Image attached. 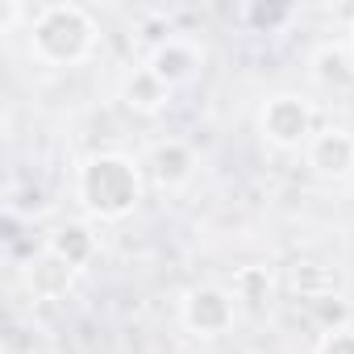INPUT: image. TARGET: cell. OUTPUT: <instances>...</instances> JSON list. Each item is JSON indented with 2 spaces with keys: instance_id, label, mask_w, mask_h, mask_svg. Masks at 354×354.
<instances>
[{
  "instance_id": "obj_17",
  "label": "cell",
  "mask_w": 354,
  "mask_h": 354,
  "mask_svg": "<svg viewBox=\"0 0 354 354\" xmlns=\"http://www.w3.org/2000/svg\"><path fill=\"white\" fill-rule=\"evenodd\" d=\"M313 354H354V321L342 329H325L313 342Z\"/></svg>"
},
{
  "instance_id": "obj_13",
  "label": "cell",
  "mask_w": 354,
  "mask_h": 354,
  "mask_svg": "<svg viewBox=\"0 0 354 354\" xmlns=\"http://www.w3.org/2000/svg\"><path fill=\"white\" fill-rule=\"evenodd\" d=\"M292 288H296V296L308 304V300H317V296H333L337 275H329V271L317 267V263H300V267H292Z\"/></svg>"
},
{
  "instance_id": "obj_4",
  "label": "cell",
  "mask_w": 354,
  "mask_h": 354,
  "mask_svg": "<svg viewBox=\"0 0 354 354\" xmlns=\"http://www.w3.org/2000/svg\"><path fill=\"white\" fill-rule=\"evenodd\" d=\"M180 325L192 337H225L238 325V300L225 283H196L180 296Z\"/></svg>"
},
{
  "instance_id": "obj_11",
  "label": "cell",
  "mask_w": 354,
  "mask_h": 354,
  "mask_svg": "<svg viewBox=\"0 0 354 354\" xmlns=\"http://www.w3.org/2000/svg\"><path fill=\"white\" fill-rule=\"evenodd\" d=\"M46 250H55L67 267H75V271H88L96 259H100V234L88 225V221H59L50 234H46V242H42Z\"/></svg>"
},
{
  "instance_id": "obj_2",
  "label": "cell",
  "mask_w": 354,
  "mask_h": 354,
  "mask_svg": "<svg viewBox=\"0 0 354 354\" xmlns=\"http://www.w3.org/2000/svg\"><path fill=\"white\" fill-rule=\"evenodd\" d=\"M26 50L46 71H71L96 59L100 50V21L88 5L75 0H55V5H34Z\"/></svg>"
},
{
  "instance_id": "obj_1",
  "label": "cell",
  "mask_w": 354,
  "mask_h": 354,
  "mask_svg": "<svg viewBox=\"0 0 354 354\" xmlns=\"http://www.w3.org/2000/svg\"><path fill=\"white\" fill-rule=\"evenodd\" d=\"M75 205L104 225L129 221L146 196V167L121 150H92L75 167Z\"/></svg>"
},
{
  "instance_id": "obj_18",
  "label": "cell",
  "mask_w": 354,
  "mask_h": 354,
  "mask_svg": "<svg viewBox=\"0 0 354 354\" xmlns=\"http://www.w3.org/2000/svg\"><path fill=\"white\" fill-rule=\"evenodd\" d=\"M346 46L354 50V17H350V26H346Z\"/></svg>"
},
{
  "instance_id": "obj_16",
  "label": "cell",
  "mask_w": 354,
  "mask_h": 354,
  "mask_svg": "<svg viewBox=\"0 0 354 354\" xmlns=\"http://www.w3.org/2000/svg\"><path fill=\"white\" fill-rule=\"evenodd\" d=\"M296 17V9L292 5H246L242 9V21L250 26H259V30H275V26H283V21H292Z\"/></svg>"
},
{
  "instance_id": "obj_10",
  "label": "cell",
  "mask_w": 354,
  "mask_h": 354,
  "mask_svg": "<svg viewBox=\"0 0 354 354\" xmlns=\"http://www.w3.org/2000/svg\"><path fill=\"white\" fill-rule=\"evenodd\" d=\"M308 75L321 92L329 96H350L354 92V50L346 42H325L308 59Z\"/></svg>"
},
{
  "instance_id": "obj_5",
  "label": "cell",
  "mask_w": 354,
  "mask_h": 354,
  "mask_svg": "<svg viewBox=\"0 0 354 354\" xmlns=\"http://www.w3.org/2000/svg\"><path fill=\"white\" fill-rule=\"evenodd\" d=\"M171 92H180V88H188V84H196L201 80V71H205V46L196 42V38H188V34H162L154 46H150V55L142 59Z\"/></svg>"
},
{
  "instance_id": "obj_3",
  "label": "cell",
  "mask_w": 354,
  "mask_h": 354,
  "mask_svg": "<svg viewBox=\"0 0 354 354\" xmlns=\"http://www.w3.org/2000/svg\"><path fill=\"white\" fill-rule=\"evenodd\" d=\"M317 129H321L317 125V109L300 92H275L259 109V138L271 150H279V154H296V150L304 154V146L313 142Z\"/></svg>"
},
{
  "instance_id": "obj_8",
  "label": "cell",
  "mask_w": 354,
  "mask_h": 354,
  "mask_svg": "<svg viewBox=\"0 0 354 354\" xmlns=\"http://www.w3.org/2000/svg\"><path fill=\"white\" fill-rule=\"evenodd\" d=\"M75 279H80V271L75 267H67L55 250H38L30 263H26V292L38 300V304H55V300H63L71 288H75Z\"/></svg>"
},
{
  "instance_id": "obj_12",
  "label": "cell",
  "mask_w": 354,
  "mask_h": 354,
  "mask_svg": "<svg viewBox=\"0 0 354 354\" xmlns=\"http://www.w3.org/2000/svg\"><path fill=\"white\" fill-rule=\"evenodd\" d=\"M225 288L234 292L238 308L246 313H267L271 300H275V275L267 263H246V267H234V275L225 279Z\"/></svg>"
},
{
  "instance_id": "obj_7",
  "label": "cell",
  "mask_w": 354,
  "mask_h": 354,
  "mask_svg": "<svg viewBox=\"0 0 354 354\" xmlns=\"http://www.w3.org/2000/svg\"><path fill=\"white\" fill-rule=\"evenodd\" d=\"M201 171V158H196V146L184 142V138H162L150 146L146 154V180L158 188V192H184Z\"/></svg>"
},
{
  "instance_id": "obj_14",
  "label": "cell",
  "mask_w": 354,
  "mask_h": 354,
  "mask_svg": "<svg viewBox=\"0 0 354 354\" xmlns=\"http://www.w3.org/2000/svg\"><path fill=\"white\" fill-rule=\"evenodd\" d=\"M308 317H313V325L325 333V329H342V325H350V304L333 292V296H317V300H308Z\"/></svg>"
},
{
  "instance_id": "obj_6",
  "label": "cell",
  "mask_w": 354,
  "mask_h": 354,
  "mask_svg": "<svg viewBox=\"0 0 354 354\" xmlns=\"http://www.w3.org/2000/svg\"><path fill=\"white\" fill-rule=\"evenodd\" d=\"M304 167L317 175V180H329V184L354 180V129L321 125L313 133V142L304 146Z\"/></svg>"
},
{
  "instance_id": "obj_9",
  "label": "cell",
  "mask_w": 354,
  "mask_h": 354,
  "mask_svg": "<svg viewBox=\"0 0 354 354\" xmlns=\"http://www.w3.org/2000/svg\"><path fill=\"white\" fill-rule=\"evenodd\" d=\"M171 96H175V92H171L146 63L129 67V71L121 75V88H117V100H121L133 117H158V113H167Z\"/></svg>"
},
{
  "instance_id": "obj_15",
  "label": "cell",
  "mask_w": 354,
  "mask_h": 354,
  "mask_svg": "<svg viewBox=\"0 0 354 354\" xmlns=\"http://www.w3.org/2000/svg\"><path fill=\"white\" fill-rule=\"evenodd\" d=\"M46 209H50V201H46V192H42L38 184H26V188L13 184V188H9V213H13V217H21V213H26V217H38V213H46Z\"/></svg>"
}]
</instances>
